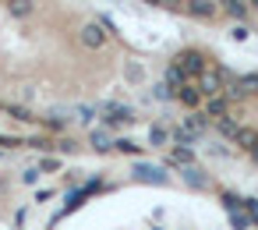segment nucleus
Segmentation results:
<instances>
[{
  "mask_svg": "<svg viewBox=\"0 0 258 230\" xmlns=\"http://www.w3.org/2000/svg\"><path fill=\"white\" fill-rule=\"evenodd\" d=\"M163 85L177 96V89H180V85H187V78H184V71H180L177 64H170V68H166V82H163Z\"/></svg>",
  "mask_w": 258,
  "mask_h": 230,
  "instance_id": "obj_9",
  "label": "nucleus"
},
{
  "mask_svg": "<svg viewBox=\"0 0 258 230\" xmlns=\"http://www.w3.org/2000/svg\"><path fill=\"white\" fill-rule=\"evenodd\" d=\"M8 11L15 18H29L32 15V0H8Z\"/></svg>",
  "mask_w": 258,
  "mask_h": 230,
  "instance_id": "obj_17",
  "label": "nucleus"
},
{
  "mask_svg": "<svg viewBox=\"0 0 258 230\" xmlns=\"http://www.w3.org/2000/svg\"><path fill=\"white\" fill-rule=\"evenodd\" d=\"M198 92H202V99H209V96H219L223 92V68H216V71H202L198 75Z\"/></svg>",
  "mask_w": 258,
  "mask_h": 230,
  "instance_id": "obj_2",
  "label": "nucleus"
},
{
  "mask_svg": "<svg viewBox=\"0 0 258 230\" xmlns=\"http://www.w3.org/2000/svg\"><path fill=\"white\" fill-rule=\"evenodd\" d=\"M135 177L145 181V184H166V170L163 166H152V163H138L135 166Z\"/></svg>",
  "mask_w": 258,
  "mask_h": 230,
  "instance_id": "obj_4",
  "label": "nucleus"
},
{
  "mask_svg": "<svg viewBox=\"0 0 258 230\" xmlns=\"http://www.w3.org/2000/svg\"><path fill=\"white\" fill-rule=\"evenodd\" d=\"M216 128H219V135H223V138H230V142H233V135H237V128H240V124L226 113V117H219V121H216Z\"/></svg>",
  "mask_w": 258,
  "mask_h": 230,
  "instance_id": "obj_13",
  "label": "nucleus"
},
{
  "mask_svg": "<svg viewBox=\"0 0 258 230\" xmlns=\"http://www.w3.org/2000/svg\"><path fill=\"white\" fill-rule=\"evenodd\" d=\"M177 99H180L187 110H198V106H202V92H198V85H180V89H177Z\"/></svg>",
  "mask_w": 258,
  "mask_h": 230,
  "instance_id": "obj_6",
  "label": "nucleus"
},
{
  "mask_svg": "<svg viewBox=\"0 0 258 230\" xmlns=\"http://www.w3.org/2000/svg\"><path fill=\"white\" fill-rule=\"evenodd\" d=\"M145 4H156V8H180V0H145Z\"/></svg>",
  "mask_w": 258,
  "mask_h": 230,
  "instance_id": "obj_26",
  "label": "nucleus"
},
{
  "mask_svg": "<svg viewBox=\"0 0 258 230\" xmlns=\"http://www.w3.org/2000/svg\"><path fill=\"white\" fill-rule=\"evenodd\" d=\"M191 159H195V152H191V149H180V145H177V149H170V163H173V166H191Z\"/></svg>",
  "mask_w": 258,
  "mask_h": 230,
  "instance_id": "obj_15",
  "label": "nucleus"
},
{
  "mask_svg": "<svg viewBox=\"0 0 258 230\" xmlns=\"http://www.w3.org/2000/svg\"><path fill=\"white\" fill-rule=\"evenodd\" d=\"M22 181H25V184H36V181H39V170H36V166H29V170L22 174Z\"/></svg>",
  "mask_w": 258,
  "mask_h": 230,
  "instance_id": "obj_25",
  "label": "nucleus"
},
{
  "mask_svg": "<svg viewBox=\"0 0 258 230\" xmlns=\"http://www.w3.org/2000/svg\"><path fill=\"white\" fill-rule=\"evenodd\" d=\"M240 85H244L247 92H258V71H254V75H244V78H240Z\"/></svg>",
  "mask_w": 258,
  "mask_h": 230,
  "instance_id": "obj_22",
  "label": "nucleus"
},
{
  "mask_svg": "<svg viewBox=\"0 0 258 230\" xmlns=\"http://www.w3.org/2000/svg\"><path fill=\"white\" fill-rule=\"evenodd\" d=\"M149 142H152V145H166V142H170V131H166L163 124H152V128H149Z\"/></svg>",
  "mask_w": 258,
  "mask_h": 230,
  "instance_id": "obj_18",
  "label": "nucleus"
},
{
  "mask_svg": "<svg viewBox=\"0 0 258 230\" xmlns=\"http://www.w3.org/2000/svg\"><path fill=\"white\" fill-rule=\"evenodd\" d=\"M82 43H85L89 50H99V46L106 43V29H103V25H85V29H82Z\"/></svg>",
  "mask_w": 258,
  "mask_h": 230,
  "instance_id": "obj_5",
  "label": "nucleus"
},
{
  "mask_svg": "<svg viewBox=\"0 0 258 230\" xmlns=\"http://www.w3.org/2000/svg\"><path fill=\"white\" fill-rule=\"evenodd\" d=\"M251 4H254V8H258V0H251Z\"/></svg>",
  "mask_w": 258,
  "mask_h": 230,
  "instance_id": "obj_29",
  "label": "nucleus"
},
{
  "mask_svg": "<svg viewBox=\"0 0 258 230\" xmlns=\"http://www.w3.org/2000/svg\"><path fill=\"white\" fill-rule=\"evenodd\" d=\"M78 117H82V121H85V124H89V121H92V117H96V106H78Z\"/></svg>",
  "mask_w": 258,
  "mask_h": 230,
  "instance_id": "obj_24",
  "label": "nucleus"
},
{
  "mask_svg": "<svg viewBox=\"0 0 258 230\" xmlns=\"http://www.w3.org/2000/svg\"><path fill=\"white\" fill-rule=\"evenodd\" d=\"M219 4L226 8V15H230V18H237V22H244V18H247V4H244V0H219Z\"/></svg>",
  "mask_w": 258,
  "mask_h": 230,
  "instance_id": "obj_12",
  "label": "nucleus"
},
{
  "mask_svg": "<svg viewBox=\"0 0 258 230\" xmlns=\"http://www.w3.org/2000/svg\"><path fill=\"white\" fill-rule=\"evenodd\" d=\"M103 121H106V128H124V124L135 121V113H131L127 106H120V103H110V106L103 110Z\"/></svg>",
  "mask_w": 258,
  "mask_h": 230,
  "instance_id": "obj_3",
  "label": "nucleus"
},
{
  "mask_svg": "<svg viewBox=\"0 0 258 230\" xmlns=\"http://www.w3.org/2000/svg\"><path fill=\"white\" fill-rule=\"evenodd\" d=\"M205 117H226V99L223 96H209L205 99Z\"/></svg>",
  "mask_w": 258,
  "mask_h": 230,
  "instance_id": "obj_11",
  "label": "nucleus"
},
{
  "mask_svg": "<svg viewBox=\"0 0 258 230\" xmlns=\"http://www.w3.org/2000/svg\"><path fill=\"white\" fill-rule=\"evenodd\" d=\"M4 110H8L15 121H29V117H32V113H29V110H22V106H4Z\"/></svg>",
  "mask_w": 258,
  "mask_h": 230,
  "instance_id": "obj_23",
  "label": "nucleus"
},
{
  "mask_svg": "<svg viewBox=\"0 0 258 230\" xmlns=\"http://www.w3.org/2000/svg\"><path fill=\"white\" fill-rule=\"evenodd\" d=\"M92 145H96V149H99V152H106V149H110V145H113V138H110V135H106V131H96V135H92Z\"/></svg>",
  "mask_w": 258,
  "mask_h": 230,
  "instance_id": "obj_20",
  "label": "nucleus"
},
{
  "mask_svg": "<svg viewBox=\"0 0 258 230\" xmlns=\"http://www.w3.org/2000/svg\"><path fill=\"white\" fill-rule=\"evenodd\" d=\"M230 223H233V230H247L251 226V219L244 216V209H230Z\"/></svg>",
  "mask_w": 258,
  "mask_h": 230,
  "instance_id": "obj_19",
  "label": "nucleus"
},
{
  "mask_svg": "<svg viewBox=\"0 0 258 230\" xmlns=\"http://www.w3.org/2000/svg\"><path fill=\"white\" fill-rule=\"evenodd\" d=\"M180 71H184V78H198L209 64H205V53H198V50H184V53H177V61H173Z\"/></svg>",
  "mask_w": 258,
  "mask_h": 230,
  "instance_id": "obj_1",
  "label": "nucleus"
},
{
  "mask_svg": "<svg viewBox=\"0 0 258 230\" xmlns=\"http://www.w3.org/2000/svg\"><path fill=\"white\" fill-rule=\"evenodd\" d=\"M230 36H233L237 43H244V39H247V29H244V25H233V32H230Z\"/></svg>",
  "mask_w": 258,
  "mask_h": 230,
  "instance_id": "obj_27",
  "label": "nucleus"
},
{
  "mask_svg": "<svg viewBox=\"0 0 258 230\" xmlns=\"http://www.w3.org/2000/svg\"><path fill=\"white\" fill-rule=\"evenodd\" d=\"M184 4H187V11H191V15H198V18H212V15L219 11L212 0H184Z\"/></svg>",
  "mask_w": 258,
  "mask_h": 230,
  "instance_id": "obj_7",
  "label": "nucleus"
},
{
  "mask_svg": "<svg viewBox=\"0 0 258 230\" xmlns=\"http://www.w3.org/2000/svg\"><path fill=\"white\" fill-rule=\"evenodd\" d=\"M113 145H117V149H120V152H127V156H138V152H142V145H135V142H131V138H117V142H113Z\"/></svg>",
  "mask_w": 258,
  "mask_h": 230,
  "instance_id": "obj_21",
  "label": "nucleus"
},
{
  "mask_svg": "<svg viewBox=\"0 0 258 230\" xmlns=\"http://www.w3.org/2000/svg\"><path fill=\"white\" fill-rule=\"evenodd\" d=\"M205 124H209V117H205L202 110H191V117H184V131H191L195 138L205 131Z\"/></svg>",
  "mask_w": 258,
  "mask_h": 230,
  "instance_id": "obj_8",
  "label": "nucleus"
},
{
  "mask_svg": "<svg viewBox=\"0 0 258 230\" xmlns=\"http://www.w3.org/2000/svg\"><path fill=\"white\" fill-rule=\"evenodd\" d=\"M251 156H254V163H258V145H254V149H251Z\"/></svg>",
  "mask_w": 258,
  "mask_h": 230,
  "instance_id": "obj_28",
  "label": "nucleus"
},
{
  "mask_svg": "<svg viewBox=\"0 0 258 230\" xmlns=\"http://www.w3.org/2000/svg\"><path fill=\"white\" fill-rule=\"evenodd\" d=\"M184 181L195 184V188H209V177H205L198 166H184Z\"/></svg>",
  "mask_w": 258,
  "mask_h": 230,
  "instance_id": "obj_16",
  "label": "nucleus"
},
{
  "mask_svg": "<svg viewBox=\"0 0 258 230\" xmlns=\"http://www.w3.org/2000/svg\"><path fill=\"white\" fill-rule=\"evenodd\" d=\"M233 142H237L240 149H247V152H251V149L258 145V131H254V128H237V135H233Z\"/></svg>",
  "mask_w": 258,
  "mask_h": 230,
  "instance_id": "obj_10",
  "label": "nucleus"
},
{
  "mask_svg": "<svg viewBox=\"0 0 258 230\" xmlns=\"http://www.w3.org/2000/svg\"><path fill=\"white\" fill-rule=\"evenodd\" d=\"M170 142H177L180 149H191V145H195V135L184 131V128H170Z\"/></svg>",
  "mask_w": 258,
  "mask_h": 230,
  "instance_id": "obj_14",
  "label": "nucleus"
}]
</instances>
